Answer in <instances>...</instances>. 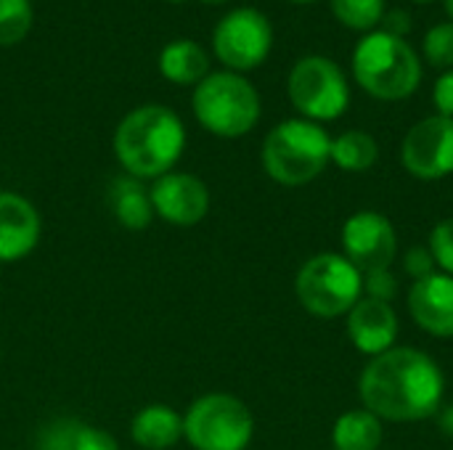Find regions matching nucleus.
<instances>
[{
  "instance_id": "f257e3e1",
  "label": "nucleus",
  "mask_w": 453,
  "mask_h": 450,
  "mask_svg": "<svg viewBox=\"0 0 453 450\" xmlns=\"http://www.w3.org/2000/svg\"><path fill=\"white\" fill-rule=\"evenodd\" d=\"M358 395L364 408L382 422H425L443 406L446 377L427 353L393 347L366 363L358 379Z\"/></svg>"
},
{
  "instance_id": "f03ea898",
  "label": "nucleus",
  "mask_w": 453,
  "mask_h": 450,
  "mask_svg": "<svg viewBox=\"0 0 453 450\" xmlns=\"http://www.w3.org/2000/svg\"><path fill=\"white\" fill-rule=\"evenodd\" d=\"M186 149V127L180 117L162 106L146 103L133 109L114 133V154L122 170L138 180H157L173 172Z\"/></svg>"
},
{
  "instance_id": "7ed1b4c3",
  "label": "nucleus",
  "mask_w": 453,
  "mask_h": 450,
  "mask_svg": "<svg viewBox=\"0 0 453 450\" xmlns=\"http://www.w3.org/2000/svg\"><path fill=\"white\" fill-rule=\"evenodd\" d=\"M332 162V138L311 119H287L263 141V170L271 180L297 188L316 180Z\"/></svg>"
},
{
  "instance_id": "20e7f679",
  "label": "nucleus",
  "mask_w": 453,
  "mask_h": 450,
  "mask_svg": "<svg viewBox=\"0 0 453 450\" xmlns=\"http://www.w3.org/2000/svg\"><path fill=\"white\" fill-rule=\"evenodd\" d=\"M353 74L369 95L380 101H403L419 88L422 64L403 37L372 32L356 45Z\"/></svg>"
},
{
  "instance_id": "39448f33",
  "label": "nucleus",
  "mask_w": 453,
  "mask_h": 450,
  "mask_svg": "<svg viewBox=\"0 0 453 450\" xmlns=\"http://www.w3.org/2000/svg\"><path fill=\"white\" fill-rule=\"evenodd\" d=\"M191 106L199 125L220 138H242L260 119V95L255 85L236 72L207 74L196 85Z\"/></svg>"
},
{
  "instance_id": "423d86ee",
  "label": "nucleus",
  "mask_w": 453,
  "mask_h": 450,
  "mask_svg": "<svg viewBox=\"0 0 453 450\" xmlns=\"http://www.w3.org/2000/svg\"><path fill=\"white\" fill-rule=\"evenodd\" d=\"M297 302L316 318H340L364 294V273L337 252H321L303 263L295 278Z\"/></svg>"
},
{
  "instance_id": "0eeeda50",
  "label": "nucleus",
  "mask_w": 453,
  "mask_h": 450,
  "mask_svg": "<svg viewBox=\"0 0 453 450\" xmlns=\"http://www.w3.org/2000/svg\"><path fill=\"white\" fill-rule=\"evenodd\" d=\"M183 438L194 450H247L255 438V416L236 395L210 393L188 406Z\"/></svg>"
},
{
  "instance_id": "6e6552de",
  "label": "nucleus",
  "mask_w": 453,
  "mask_h": 450,
  "mask_svg": "<svg viewBox=\"0 0 453 450\" xmlns=\"http://www.w3.org/2000/svg\"><path fill=\"white\" fill-rule=\"evenodd\" d=\"M287 90H289L295 109L311 122L337 119L345 114L350 103V90H348V80L342 69L324 56L300 58L289 72Z\"/></svg>"
},
{
  "instance_id": "1a4fd4ad",
  "label": "nucleus",
  "mask_w": 453,
  "mask_h": 450,
  "mask_svg": "<svg viewBox=\"0 0 453 450\" xmlns=\"http://www.w3.org/2000/svg\"><path fill=\"white\" fill-rule=\"evenodd\" d=\"M273 45L271 21L257 8H234L226 13L212 34L215 56L234 72L260 66Z\"/></svg>"
},
{
  "instance_id": "9d476101",
  "label": "nucleus",
  "mask_w": 453,
  "mask_h": 450,
  "mask_svg": "<svg viewBox=\"0 0 453 450\" xmlns=\"http://www.w3.org/2000/svg\"><path fill=\"white\" fill-rule=\"evenodd\" d=\"M401 162L419 180H441L453 175V119L427 117L417 122L401 146Z\"/></svg>"
},
{
  "instance_id": "9b49d317",
  "label": "nucleus",
  "mask_w": 453,
  "mask_h": 450,
  "mask_svg": "<svg viewBox=\"0 0 453 450\" xmlns=\"http://www.w3.org/2000/svg\"><path fill=\"white\" fill-rule=\"evenodd\" d=\"M342 255L361 273L390 268L398 255L395 225L374 210H361L350 215L342 225Z\"/></svg>"
},
{
  "instance_id": "f8f14e48",
  "label": "nucleus",
  "mask_w": 453,
  "mask_h": 450,
  "mask_svg": "<svg viewBox=\"0 0 453 450\" xmlns=\"http://www.w3.org/2000/svg\"><path fill=\"white\" fill-rule=\"evenodd\" d=\"M154 217L170 223V225H196L210 212V188L202 178L191 172H167L154 180L149 188Z\"/></svg>"
},
{
  "instance_id": "ddd939ff",
  "label": "nucleus",
  "mask_w": 453,
  "mask_h": 450,
  "mask_svg": "<svg viewBox=\"0 0 453 450\" xmlns=\"http://www.w3.org/2000/svg\"><path fill=\"white\" fill-rule=\"evenodd\" d=\"M401 324L390 302L361 297L348 313V337L358 353L377 358L395 347Z\"/></svg>"
},
{
  "instance_id": "4468645a",
  "label": "nucleus",
  "mask_w": 453,
  "mask_h": 450,
  "mask_svg": "<svg viewBox=\"0 0 453 450\" xmlns=\"http://www.w3.org/2000/svg\"><path fill=\"white\" fill-rule=\"evenodd\" d=\"M406 305L422 332L438 339H453V276L433 273L414 281Z\"/></svg>"
},
{
  "instance_id": "2eb2a0df",
  "label": "nucleus",
  "mask_w": 453,
  "mask_h": 450,
  "mask_svg": "<svg viewBox=\"0 0 453 450\" xmlns=\"http://www.w3.org/2000/svg\"><path fill=\"white\" fill-rule=\"evenodd\" d=\"M42 220L37 207L13 191H0V263H16L40 244Z\"/></svg>"
},
{
  "instance_id": "dca6fc26",
  "label": "nucleus",
  "mask_w": 453,
  "mask_h": 450,
  "mask_svg": "<svg viewBox=\"0 0 453 450\" xmlns=\"http://www.w3.org/2000/svg\"><path fill=\"white\" fill-rule=\"evenodd\" d=\"M130 438L143 450H170L183 440V416L170 406H143L130 424Z\"/></svg>"
},
{
  "instance_id": "f3484780",
  "label": "nucleus",
  "mask_w": 453,
  "mask_h": 450,
  "mask_svg": "<svg viewBox=\"0 0 453 450\" xmlns=\"http://www.w3.org/2000/svg\"><path fill=\"white\" fill-rule=\"evenodd\" d=\"M106 202H109L117 223L127 231H143L154 220L149 188L143 186V180H138L127 172L111 180Z\"/></svg>"
},
{
  "instance_id": "a211bd4d",
  "label": "nucleus",
  "mask_w": 453,
  "mask_h": 450,
  "mask_svg": "<svg viewBox=\"0 0 453 450\" xmlns=\"http://www.w3.org/2000/svg\"><path fill=\"white\" fill-rule=\"evenodd\" d=\"M159 72L175 85H199L210 74V56L194 40H175L162 48Z\"/></svg>"
},
{
  "instance_id": "6ab92c4d",
  "label": "nucleus",
  "mask_w": 453,
  "mask_h": 450,
  "mask_svg": "<svg viewBox=\"0 0 453 450\" xmlns=\"http://www.w3.org/2000/svg\"><path fill=\"white\" fill-rule=\"evenodd\" d=\"M385 438L382 419L366 408L345 411L332 427L334 450H380Z\"/></svg>"
},
{
  "instance_id": "aec40b11",
  "label": "nucleus",
  "mask_w": 453,
  "mask_h": 450,
  "mask_svg": "<svg viewBox=\"0 0 453 450\" xmlns=\"http://www.w3.org/2000/svg\"><path fill=\"white\" fill-rule=\"evenodd\" d=\"M380 146L364 130H348L332 138V162L345 172H366L377 164Z\"/></svg>"
},
{
  "instance_id": "412c9836",
  "label": "nucleus",
  "mask_w": 453,
  "mask_h": 450,
  "mask_svg": "<svg viewBox=\"0 0 453 450\" xmlns=\"http://www.w3.org/2000/svg\"><path fill=\"white\" fill-rule=\"evenodd\" d=\"M332 11L350 29H372L385 16V0H332Z\"/></svg>"
},
{
  "instance_id": "4be33fe9",
  "label": "nucleus",
  "mask_w": 453,
  "mask_h": 450,
  "mask_svg": "<svg viewBox=\"0 0 453 450\" xmlns=\"http://www.w3.org/2000/svg\"><path fill=\"white\" fill-rule=\"evenodd\" d=\"M32 27L29 0H0V45H13L27 37Z\"/></svg>"
},
{
  "instance_id": "5701e85b",
  "label": "nucleus",
  "mask_w": 453,
  "mask_h": 450,
  "mask_svg": "<svg viewBox=\"0 0 453 450\" xmlns=\"http://www.w3.org/2000/svg\"><path fill=\"white\" fill-rule=\"evenodd\" d=\"M425 56L433 66L438 69H451L453 66V21L451 24H438L427 32L425 37Z\"/></svg>"
},
{
  "instance_id": "b1692460",
  "label": "nucleus",
  "mask_w": 453,
  "mask_h": 450,
  "mask_svg": "<svg viewBox=\"0 0 453 450\" xmlns=\"http://www.w3.org/2000/svg\"><path fill=\"white\" fill-rule=\"evenodd\" d=\"M427 249L435 257V265L443 268L446 276H453V217L441 220L433 231H430V244Z\"/></svg>"
},
{
  "instance_id": "393cba45",
  "label": "nucleus",
  "mask_w": 453,
  "mask_h": 450,
  "mask_svg": "<svg viewBox=\"0 0 453 450\" xmlns=\"http://www.w3.org/2000/svg\"><path fill=\"white\" fill-rule=\"evenodd\" d=\"M69 450H119V443L109 432L77 422L74 424V432H72Z\"/></svg>"
},
{
  "instance_id": "a878e982",
  "label": "nucleus",
  "mask_w": 453,
  "mask_h": 450,
  "mask_svg": "<svg viewBox=\"0 0 453 450\" xmlns=\"http://www.w3.org/2000/svg\"><path fill=\"white\" fill-rule=\"evenodd\" d=\"M364 292L372 300L390 302L398 294V278H395V273L390 268L369 271V273H364Z\"/></svg>"
},
{
  "instance_id": "bb28decb",
  "label": "nucleus",
  "mask_w": 453,
  "mask_h": 450,
  "mask_svg": "<svg viewBox=\"0 0 453 450\" xmlns=\"http://www.w3.org/2000/svg\"><path fill=\"white\" fill-rule=\"evenodd\" d=\"M403 271L406 276H411L414 281L419 278H427L435 273V257L427 247H411L406 255H403Z\"/></svg>"
},
{
  "instance_id": "cd10ccee",
  "label": "nucleus",
  "mask_w": 453,
  "mask_h": 450,
  "mask_svg": "<svg viewBox=\"0 0 453 450\" xmlns=\"http://www.w3.org/2000/svg\"><path fill=\"white\" fill-rule=\"evenodd\" d=\"M433 101H435L441 117H451L453 119V69L438 77L435 90H433Z\"/></svg>"
},
{
  "instance_id": "c85d7f7f",
  "label": "nucleus",
  "mask_w": 453,
  "mask_h": 450,
  "mask_svg": "<svg viewBox=\"0 0 453 450\" xmlns=\"http://www.w3.org/2000/svg\"><path fill=\"white\" fill-rule=\"evenodd\" d=\"M382 21H385V29H382V32H390V34H395V37H403V34L411 29V19H409V13H406L403 8H395V11L385 13Z\"/></svg>"
},
{
  "instance_id": "c756f323",
  "label": "nucleus",
  "mask_w": 453,
  "mask_h": 450,
  "mask_svg": "<svg viewBox=\"0 0 453 450\" xmlns=\"http://www.w3.org/2000/svg\"><path fill=\"white\" fill-rule=\"evenodd\" d=\"M438 427H441V432H443V435L453 438V403H449V406L441 411V416H438Z\"/></svg>"
},
{
  "instance_id": "7c9ffc66",
  "label": "nucleus",
  "mask_w": 453,
  "mask_h": 450,
  "mask_svg": "<svg viewBox=\"0 0 453 450\" xmlns=\"http://www.w3.org/2000/svg\"><path fill=\"white\" fill-rule=\"evenodd\" d=\"M446 11L451 13V19H453V0H446Z\"/></svg>"
},
{
  "instance_id": "2f4dec72",
  "label": "nucleus",
  "mask_w": 453,
  "mask_h": 450,
  "mask_svg": "<svg viewBox=\"0 0 453 450\" xmlns=\"http://www.w3.org/2000/svg\"><path fill=\"white\" fill-rule=\"evenodd\" d=\"M202 3H210V5H220V3H226V0H202Z\"/></svg>"
},
{
  "instance_id": "473e14b6",
  "label": "nucleus",
  "mask_w": 453,
  "mask_h": 450,
  "mask_svg": "<svg viewBox=\"0 0 453 450\" xmlns=\"http://www.w3.org/2000/svg\"><path fill=\"white\" fill-rule=\"evenodd\" d=\"M414 3H433V0H414Z\"/></svg>"
},
{
  "instance_id": "72a5a7b5",
  "label": "nucleus",
  "mask_w": 453,
  "mask_h": 450,
  "mask_svg": "<svg viewBox=\"0 0 453 450\" xmlns=\"http://www.w3.org/2000/svg\"><path fill=\"white\" fill-rule=\"evenodd\" d=\"M295 3H313V0H295Z\"/></svg>"
},
{
  "instance_id": "f704fd0d",
  "label": "nucleus",
  "mask_w": 453,
  "mask_h": 450,
  "mask_svg": "<svg viewBox=\"0 0 453 450\" xmlns=\"http://www.w3.org/2000/svg\"><path fill=\"white\" fill-rule=\"evenodd\" d=\"M167 3H183V0H167Z\"/></svg>"
},
{
  "instance_id": "c9c22d12",
  "label": "nucleus",
  "mask_w": 453,
  "mask_h": 450,
  "mask_svg": "<svg viewBox=\"0 0 453 450\" xmlns=\"http://www.w3.org/2000/svg\"><path fill=\"white\" fill-rule=\"evenodd\" d=\"M0 355H3V350H0Z\"/></svg>"
}]
</instances>
